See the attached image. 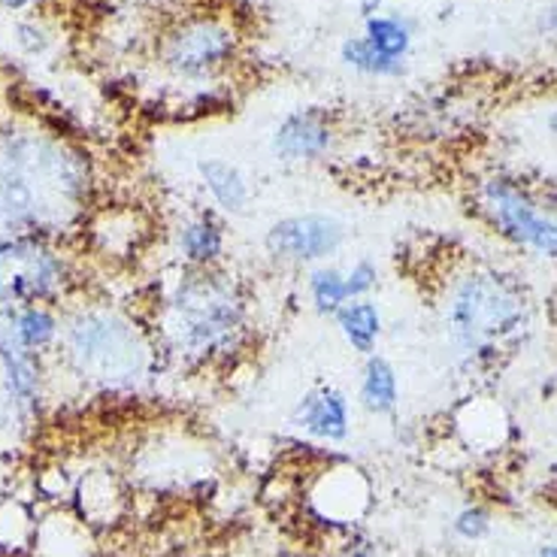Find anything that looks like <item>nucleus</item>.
Instances as JSON below:
<instances>
[{
	"label": "nucleus",
	"instance_id": "f257e3e1",
	"mask_svg": "<svg viewBox=\"0 0 557 557\" xmlns=\"http://www.w3.org/2000/svg\"><path fill=\"white\" fill-rule=\"evenodd\" d=\"M91 170L67 139L15 127L0 134V239H55L83 222Z\"/></svg>",
	"mask_w": 557,
	"mask_h": 557
},
{
	"label": "nucleus",
	"instance_id": "f03ea898",
	"mask_svg": "<svg viewBox=\"0 0 557 557\" xmlns=\"http://www.w3.org/2000/svg\"><path fill=\"white\" fill-rule=\"evenodd\" d=\"M251 336L249 294L224 267H180L158 307V343L182 367L237 358Z\"/></svg>",
	"mask_w": 557,
	"mask_h": 557
},
{
	"label": "nucleus",
	"instance_id": "7ed1b4c3",
	"mask_svg": "<svg viewBox=\"0 0 557 557\" xmlns=\"http://www.w3.org/2000/svg\"><path fill=\"white\" fill-rule=\"evenodd\" d=\"M443 324L470 363H491L530 324L524 285L494 267H467L443 294Z\"/></svg>",
	"mask_w": 557,
	"mask_h": 557
},
{
	"label": "nucleus",
	"instance_id": "20e7f679",
	"mask_svg": "<svg viewBox=\"0 0 557 557\" xmlns=\"http://www.w3.org/2000/svg\"><path fill=\"white\" fill-rule=\"evenodd\" d=\"M64 358L76 376L110 391L137 388L152 373L158 346L152 336L112 307H85L61 324Z\"/></svg>",
	"mask_w": 557,
	"mask_h": 557
},
{
	"label": "nucleus",
	"instance_id": "39448f33",
	"mask_svg": "<svg viewBox=\"0 0 557 557\" xmlns=\"http://www.w3.org/2000/svg\"><path fill=\"white\" fill-rule=\"evenodd\" d=\"M475 203L494 234L543 261H557V195L512 176H487Z\"/></svg>",
	"mask_w": 557,
	"mask_h": 557
},
{
	"label": "nucleus",
	"instance_id": "423d86ee",
	"mask_svg": "<svg viewBox=\"0 0 557 557\" xmlns=\"http://www.w3.org/2000/svg\"><path fill=\"white\" fill-rule=\"evenodd\" d=\"M239 55V34L219 13H191L173 22L161 37L158 61L182 83H207L222 76Z\"/></svg>",
	"mask_w": 557,
	"mask_h": 557
},
{
	"label": "nucleus",
	"instance_id": "0eeeda50",
	"mask_svg": "<svg viewBox=\"0 0 557 557\" xmlns=\"http://www.w3.org/2000/svg\"><path fill=\"white\" fill-rule=\"evenodd\" d=\"M70 285V261L55 239H0V312L55 304Z\"/></svg>",
	"mask_w": 557,
	"mask_h": 557
},
{
	"label": "nucleus",
	"instance_id": "6e6552de",
	"mask_svg": "<svg viewBox=\"0 0 557 557\" xmlns=\"http://www.w3.org/2000/svg\"><path fill=\"white\" fill-rule=\"evenodd\" d=\"M348 227L331 212H297L264 231V251L285 267L327 264L346 246Z\"/></svg>",
	"mask_w": 557,
	"mask_h": 557
},
{
	"label": "nucleus",
	"instance_id": "1a4fd4ad",
	"mask_svg": "<svg viewBox=\"0 0 557 557\" xmlns=\"http://www.w3.org/2000/svg\"><path fill=\"white\" fill-rule=\"evenodd\" d=\"M339 127L324 107H297L278 119L270 149L282 164H319L334 152Z\"/></svg>",
	"mask_w": 557,
	"mask_h": 557
},
{
	"label": "nucleus",
	"instance_id": "9d476101",
	"mask_svg": "<svg viewBox=\"0 0 557 557\" xmlns=\"http://www.w3.org/2000/svg\"><path fill=\"white\" fill-rule=\"evenodd\" d=\"M292 421L309 440L339 446L351 436V400L336 385H315L297 400Z\"/></svg>",
	"mask_w": 557,
	"mask_h": 557
},
{
	"label": "nucleus",
	"instance_id": "9b49d317",
	"mask_svg": "<svg viewBox=\"0 0 557 557\" xmlns=\"http://www.w3.org/2000/svg\"><path fill=\"white\" fill-rule=\"evenodd\" d=\"M0 385L18 412H34L42 400V355L25 348L0 315Z\"/></svg>",
	"mask_w": 557,
	"mask_h": 557
},
{
	"label": "nucleus",
	"instance_id": "f8f14e48",
	"mask_svg": "<svg viewBox=\"0 0 557 557\" xmlns=\"http://www.w3.org/2000/svg\"><path fill=\"white\" fill-rule=\"evenodd\" d=\"M173 251L180 258V267H222L227 251V231L219 212L203 209L188 219L173 234Z\"/></svg>",
	"mask_w": 557,
	"mask_h": 557
},
{
	"label": "nucleus",
	"instance_id": "ddd939ff",
	"mask_svg": "<svg viewBox=\"0 0 557 557\" xmlns=\"http://www.w3.org/2000/svg\"><path fill=\"white\" fill-rule=\"evenodd\" d=\"M197 176L203 191L212 200L215 212L222 215H243L251 203V185L249 176L234 164V161H224V158H200L197 161Z\"/></svg>",
	"mask_w": 557,
	"mask_h": 557
},
{
	"label": "nucleus",
	"instance_id": "4468645a",
	"mask_svg": "<svg viewBox=\"0 0 557 557\" xmlns=\"http://www.w3.org/2000/svg\"><path fill=\"white\" fill-rule=\"evenodd\" d=\"M358 404L370 416H394L400 406V376L397 367L385 355H367L361 367V382H358Z\"/></svg>",
	"mask_w": 557,
	"mask_h": 557
},
{
	"label": "nucleus",
	"instance_id": "2eb2a0df",
	"mask_svg": "<svg viewBox=\"0 0 557 557\" xmlns=\"http://www.w3.org/2000/svg\"><path fill=\"white\" fill-rule=\"evenodd\" d=\"M334 324L339 336L346 339V346L355 355H373L385 331V319H382V309L373 297H358V300H348L346 307L339 309L334 315Z\"/></svg>",
	"mask_w": 557,
	"mask_h": 557
},
{
	"label": "nucleus",
	"instance_id": "dca6fc26",
	"mask_svg": "<svg viewBox=\"0 0 557 557\" xmlns=\"http://www.w3.org/2000/svg\"><path fill=\"white\" fill-rule=\"evenodd\" d=\"M3 321L10 324L13 336L30 351L49 355L61 343V324L58 312L49 304H34V307H18L0 312Z\"/></svg>",
	"mask_w": 557,
	"mask_h": 557
},
{
	"label": "nucleus",
	"instance_id": "f3484780",
	"mask_svg": "<svg viewBox=\"0 0 557 557\" xmlns=\"http://www.w3.org/2000/svg\"><path fill=\"white\" fill-rule=\"evenodd\" d=\"M363 40L376 49L379 55L388 58L394 64H404L412 52L416 30L412 22L400 13H379L373 18H363Z\"/></svg>",
	"mask_w": 557,
	"mask_h": 557
},
{
	"label": "nucleus",
	"instance_id": "a211bd4d",
	"mask_svg": "<svg viewBox=\"0 0 557 557\" xmlns=\"http://www.w3.org/2000/svg\"><path fill=\"white\" fill-rule=\"evenodd\" d=\"M307 297L309 307L315 309L321 319H334L339 309L348 304L346 270L334 264H315L307 273Z\"/></svg>",
	"mask_w": 557,
	"mask_h": 557
},
{
	"label": "nucleus",
	"instance_id": "6ab92c4d",
	"mask_svg": "<svg viewBox=\"0 0 557 557\" xmlns=\"http://www.w3.org/2000/svg\"><path fill=\"white\" fill-rule=\"evenodd\" d=\"M339 61L348 70L361 73V76H373V79H397L404 73V64H394L388 58H382L363 40V34H348L346 40L339 42Z\"/></svg>",
	"mask_w": 557,
	"mask_h": 557
},
{
	"label": "nucleus",
	"instance_id": "aec40b11",
	"mask_svg": "<svg viewBox=\"0 0 557 557\" xmlns=\"http://www.w3.org/2000/svg\"><path fill=\"white\" fill-rule=\"evenodd\" d=\"M451 530L463 543H479V540H485L487 533H491V512H487L485 506H463L455 516V521H451Z\"/></svg>",
	"mask_w": 557,
	"mask_h": 557
},
{
	"label": "nucleus",
	"instance_id": "412c9836",
	"mask_svg": "<svg viewBox=\"0 0 557 557\" xmlns=\"http://www.w3.org/2000/svg\"><path fill=\"white\" fill-rule=\"evenodd\" d=\"M379 285V267L370 258H358L355 264L346 270V292L348 300H358V297H370L376 292Z\"/></svg>",
	"mask_w": 557,
	"mask_h": 557
},
{
	"label": "nucleus",
	"instance_id": "4be33fe9",
	"mask_svg": "<svg viewBox=\"0 0 557 557\" xmlns=\"http://www.w3.org/2000/svg\"><path fill=\"white\" fill-rule=\"evenodd\" d=\"M343 557H385V552L379 548L373 540H361V536H351L346 545Z\"/></svg>",
	"mask_w": 557,
	"mask_h": 557
},
{
	"label": "nucleus",
	"instance_id": "5701e85b",
	"mask_svg": "<svg viewBox=\"0 0 557 557\" xmlns=\"http://www.w3.org/2000/svg\"><path fill=\"white\" fill-rule=\"evenodd\" d=\"M42 3H49V0H0V10H13V13H18V10H37Z\"/></svg>",
	"mask_w": 557,
	"mask_h": 557
},
{
	"label": "nucleus",
	"instance_id": "b1692460",
	"mask_svg": "<svg viewBox=\"0 0 557 557\" xmlns=\"http://www.w3.org/2000/svg\"><path fill=\"white\" fill-rule=\"evenodd\" d=\"M358 13H361V18L385 13V0H358Z\"/></svg>",
	"mask_w": 557,
	"mask_h": 557
},
{
	"label": "nucleus",
	"instance_id": "393cba45",
	"mask_svg": "<svg viewBox=\"0 0 557 557\" xmlns=\"http://www.w3.org/2000/svg\"><path fill=\"white\" fill-rule=\"evenodd\" d=\"M543 30L548 37H555L557 40V0L548 7V13L543 15Z\"/></svg>",
	"mask_w": 557,
	"mask_h": 557
},
{
	"label": "nucleus",
	"instance_id": "a878e982",
	"mask_svg": "<svg viewBox=\"0 0 557 557\" xmlns=\"http://www.w3.org/2000/svg\"><path fill=\"white\" fill-rule=\"evenodd\" d=\"M536 557H557V543L540 545V552H536Z\"/></svg>",
	"mask_w": 557,
	"mask_h": 557
},
{
	"label": "nucleus",
	"instance_id": "bb28decb",
	"mask_svg": "<svg viewBox=\"0 0 557 557\" xmlns=\"http://www.w3.org/2000/svg\"><path fill=\"white\" fill-rule=\"evenodd\" d=\"M548 131H552V134H555V137H557V110L552 112V115H548Z\"/></svg>",
	"mask_w": 557,
	"mask_h": 557
}]
</instances>
